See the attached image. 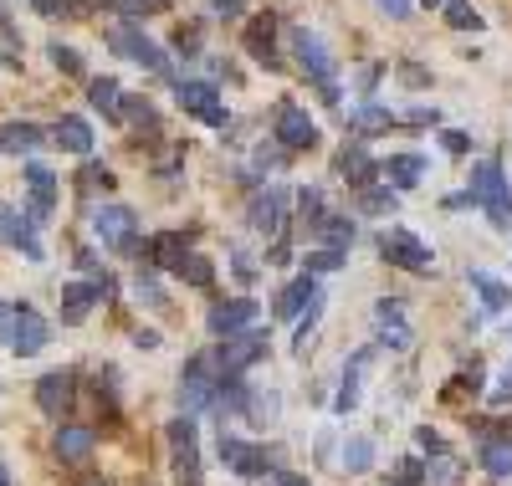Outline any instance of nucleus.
Returning a JSON list of instances; mask_svg holds the SVG:
<instances>
[{
  "label": "nucleus",
  "instance_id": "obj_46",
  "mask_svg": "<svg viewBox=\"0 0 512 486\" xmlns=\"http://www.w3.org/2000/svg\"><path fill=\"white\" fill-rule=\"evenodd\" d=\"M231 267H236V282H256V261L246 251H231Z\"/></svg>",
  "mask_w": 512,
  "mask_h": 486
},
{
  "label": "nucleus",
  "instance_id": "obj_22",
  "mask_svg": "<svg viewBox=\"0 0 512 486\" xmlns=\"http://www.w3.org/2000/svg\"><path fill=\"white\" fill-rule=\"evenodd\" d=\"M57 144L67 149V154H77V159H88L93 154V128H88V118H62L57 123Z\"/></svg>",
  "mask_w": 512,
  "mask_h": 486
},
{
  "label": "nucleus",
  "instance_id": "obj_40",
  "mask_svg": "<svg viewBox=\"0 0 512 486\" xmlns=\"http://www.w3.org/2000/svg\"><path fill=\"white\" fill-rule=\"evenodd\" d=\"M369 461H374V446H369V440L359 435V440H349V446H344V466L359 476V471H369Z\"/></svg>",
  "mask_w": 512,
  "mask_h": 486
},
{
  "label": "nucleus",
  "instance_id": "obj_23",
  "mask_svg": "<svg viewBox=\"0 0 512 486\" xmlns=\"http://www.w3.org/2000/svg\"><path fill=\"white\" fill-rule=\"evenodd\" d=\"M384 180H390L395 190H415L425 180V159L420 154H395L390 164H384Z\"/></svg>",
  "mask_w": 512,
  "mask_h": 486
},
{
  "label": "nucleus",
  "instance_id": "obj_10",
  "mask_svg": "<svg viewBox=\"0 0 512 486\" xmlns=\"http://www.w3.org/2000/svg\"><path fill=\"white\" fill-rule=\"evenodd\" d=\"M47 338H52L47 318H41L31 302H21V307H16V328H11V348L21 353V359H31V353L47 348Z\"/></svg>",
  "mask_w": 512,
  "mask_h": 486
},
{
  "label": "nucleus",
  "instance_id": "obj_37",
  "mask_svg": "<svg viewBox=\"0 0 512 486\" xmlns=\"http://www.w3.org/2000/svg\"><path fill=\"white\" fill-rule=\"evenodd\" d=\"M175 277H185L190 287H210V277H216V272H210V261H205V256H185L180 267H175Z\"/></svg>",
  "mask_w": 512,
  "mask_h": 486
},
{
  "label": "nucleus",
  "instance_id": "obj_29",
  "mask_svg": "<svg viewBox=\"0 0 512 486\" xmlns=\"http://www.w3.org/2000/svg\"><path fill=\"white\" fill-rule=\"evenodd\" d=\"M482 466H487L497 481H507V476H512V440H487V446H482Z\"/></svg>",
  "mask_w": 512,
  "mask_h": 486
},
{
  "label": "nucleus",
  "instance_id": "obj_9",
  "mask_svg": "<svg viewBox=\"0 0 512 486\" xmlns=\"http://www.w3.org/2000/svg\"><path fill=\"white\" fill-rule=\"evenodd\" d=\"M246 220H251V231H262V236H282L287 231V195L282 190H256L251 205H246Z\"/></svg>",
  "mask_w": 512,
  "mask_h": 486
},
{
  "label": "nucleus",
  "instance_id": "obj_2",
  "mask_svg": "<svg viewBox=\"0 0 512 486\" xmlns=\"http://www.w3.org/2000/svg\"><path fill=\"white\" fill-rule=\"evenodd\" d=\"M472 200L487 210V220H492L497 231H512V190H507L502 169H497L492 159H482V164L472 169Z\"/></svg>",
  "mask_w": 512,
  "mask_h": 486
},
{
  "label": "nucleus",
  "instance_id": "obj_11",
  "mask_svg": "<svg viewBox=\"0 0 512 486\" xmlns=\"http://www.w3.org/2000/svg\"><path fill=\"white\" fill-rule=\"evenodd\" d=\"M256 313H262V307H256L251 297H231V302H221V307H210V333L216 338H236V333H246L251 323H256Z\"/></svg>",
  "mask_w": 512,
  "mask_h": 486
},
{
  "label": "nucleus",
  "instance_id": "obj_12",
  "mask_svg": "<svg viewBox=\"0 0 512 486\" xmlns=\"http://www.w3.org/2000/svg\"><path fill=\"white\" fill-rule=\"evenodd\" d=\"M277 144H282V149H308V144H318V123L308 118V108H297V103H282V108H277Z\"/></svg>",
  "mask_w": 512,
  "mask_h": 486
},
{
  "label": "nucleus",
  "instance_id": "obj_25",
  "mask_svg": "<svg viewBox=\"0 0 512 486\" xmlns=\"http://www.w3.org/2000/svg\"><path fill=\"white\" fill-rule=\"evenodd\" d=\"M369 364H374V348H359L354 364L344 369V384H338V410H354V405H359V379H364Z\"/></svg>",
  "mask_w": 512,
  "mask_h": 486
},
{
  "label": "nucleus",
  "instance_id": "obj_14",
  "mask_svg": "<svg viewBox=\"0 0 512 486\" xmlns=\"http://www.w3.org/2000/svg\"><path fill=\"white\" fill-rule=\"evenodd\" d=\"M72 389H77V374H72V369L41 374V379H36V405H41V415H62V410L72 405Z\"/></svg>",
  "mask_w": 512,
  "mask_h": 486
},
{
  "label": "nucleus",
  "instance_id": "obj_50",
  "mask_svg": "<svg viewBox=\"0 0 512 486\" xmlns=\"http://www.w3.org/2000/svg\"><path fill=\"white\" fill-rule=\"evenodd\" d=\"M415 435H420V446H425V451H431V456H441V435H436L431 425H425V430H415Z\"/></svg>",
  "mask_w": 512,
  "mask_h": 486
},
{
  "label": "nucleus",
  "instance_id": "obj_3",
  "mask_svg": "<svg viewBox=\"0 0 512 486\" xmlns=\"http://www.w3.org/2000/svg\"><path fill=\"white\" fill-rule=\"evenodd\" d=\"M379 251L390 256L400 272H415V277H425V272L436 267L431 246H425V241H420L415 231H405V226H390V231H384V236H379Z\"/></svg>",
  "mask_w": 512,
  "mask_h": 486
},
{
  "label": "nucleus",
  "instance_id": "obj_55",
  "mask_svg": "<svg viewBox=\"0 0 512 486\" xmlns=\"http://www.w3.org/2000/svg\"><path fill=\"white\" fill-rule=\"evenodd\" d=\"M0 486H11V476H6V461H0Z\"/></svg>",
  "mask_w": 512,
  "mask_h": 486
},
{
  "label": "nucleus",
  "instance_id": "obj_42",
  "mask_svg": "<svg viewBox=\"0 0 512 486\" xmlns=\"http://www.w3.org/2000/svg\"><path fill=\"white\" fill-rule=\"evenodd\" d=\"M98 190H113V174L88 164V169H82V195H98Z\"/></svg>",
  "mask_w": 512,
  "mask_h": 486
},
{
  "label": "nucleus",
  "instance_id": "obj_31",
  "mask_svg": "<svg viewBox=\"0 0 512 486\" xmlns=\"http://www.w3.org/2000/svg\"><path fill=\"white\" fill-rule=\"evenodd\" d=\"M318 236L328 241V251H344V246H354V226H349L344 215H328L323 226H318Z\"/></svg>",
  "mask_w": 512,
  "mask_h": 486
},
{
  "label": "nucleus",
  "instance_id": "obj_20",
  "mask_svg": "<svg viewBox=\"0 0 512 486\" xmlns=\"http://www.w3.org/2000/svg\"><path fill=\"white\" fill-rule=\"evenodd\" d=\"M246 52L262 62V67H277V21L272 16H256L246 26Z\"/></svg>",
  "mask_w": 512,
  "mask_h": 486
},
{
  "label": "nucleus",
  "instance_id": "obj_28",
  "mask_svg": "<svg viewBox=\"0 0 512 486\" xmlns=\"http://www.w3.org/2000/svg\"><path fill=\"white\" fill-rule=\"evenodd\" d=\"M297 215H303V226H308V236H318V226L328 220V210H323V190H297Z\"/></svg>",
  "mask_w": 512,
  "mask_h": 486
},
{
  "label": "nucleus",
  "instance_id": "obj_34",
  "mask_svg": "<svg viewBox=\"0 0 512 486\" xmlns=\"http://www.w3.org/2000/svg\"><path fill=\"white\" fill-rule=\"evenodd\" d=\"M425 486H461V466L451 456H436L431 466H425Z\"/></svg>",
  "mask_w": 512,
  "mask_h": 486
},
{
  "label": "nucleus",
  "instance_id": "obj_27",
  "mask_svg": "<svg viewBox=\"0 0 512 486\" xmlns=\"http://www.w3.org/2000/svg\"><path fill=\"white\" fill-rule=\"evenodd\" d=\"M338 169H344V180H349L354 190H374V174H379V169H374V159H369L364 149H349L344 159H338Z\"/></svg>",
  "mask_w": 512,
  "mask_h": 486
},
{
  "label": "nucleus",
  "instance_id": "obj_54",
  "mask_svg": "<svg viewBox=\"0 0 512 486\" xmlns=\"http://www.w3.org/2000/svg\"><path fill=\"white\" fill-rule=\"evenodd\" d=\"M77 486H108V481H103V476H82Z\"/></svg>",
  "mask_w": 512,
  "mask_h": 486
},
{
  "label": "nucleus",
  "instance_id": "obj_47",
  "mask_svg": "<svg viewBox=\"0 0 512 486\" xmlns=\"http://www.w3.org/2000/svg\"><path fill=\"white\" fill-rule=\"evenodd\" d=\"M374 6L390 16V21H405V16H410V0H374Z\"/></svg>",
  "mask_w": 512,
  "mask_h": 486
},
{
  "label": "nucleus",
  "instance_id": "obj_44",
  "mask_svg": "<svg viewBox=\"0 0 512 486\" xmlns=\"http://www.w3.org/2000/svg\"><path fill=\"white\" fill-rule=\"evenodd\" d=\"M369 215H390L395 210V195H384V190H364V200H359Z\"/></svg>",
  "mask_w": 512,
  "mask_h": 486
},
{
  "label": "nucleus",
  "instance_id": "obj_13",
  "mask_svg": "<svg viewBox=\"0 0 512 486\" xmlns=\"http://www.w3.org/2000/svg\"><path fill=\"white\" fill-rule=\"evenodd\" d=\"M221 461L231 466V476H246V481L267 471V451L241 440V435H221Z\"/></svg>",
  "mask_w": 512,
  "mask_h": 486
},
{
  "label": "nucleus",
  "instance_id": "obj_16",
  "mask_svg": "<svg viewBox=\"0 0 512 486\" xmlns=\"http://www.w3.org/2000/svg\"><path fill=\"white\" fill-rule=\"evenodd\" d=\"M26 190H31V210L47 220L57 210V174L41 164V159H26Z\"/></svg>",
  "mask_w": 512,
  "mask_h": 486
},
{
  "label": "nucleus",
  "instance_id": "obj_5",
  "mask_svg": "<svg viewBox=\"0 0 512 486\" xmlns=\"http://www.w3.org/2000/svg\"><path fill=\"white\" fill-rule=\"evenodd\" d=\"M292 52H297V62H303V72L333 98V57H328V47H323V36H318L313 26H292Z\"/></svg>",
  "mask_w": 512,
  "mask_h": 486
},
{
  "label": "nucleus",
  "instance_id": "obj_4",
  "mask_svg": "<svg viewBox=\"0 0 512 486\" xmlns=\"http://www.w3.org/2000/svg\"><path fill=\"white\" fill-rule=\"evenodd\" d=\"M216 394H221V369H216V359H195V364L185 369V379H180V410H185V415H200V410L216 405Z\"/></svg>",
  "mask_w": 512,
  "mask_h": 486
},
{
  "label": "nucleus",
  "instance_id": "obj_35",
  "mask_svg": "<svg viewBox=\"0 0 512 486\" xmlns=\"http://www.w3.org/2000/svg\"><path fill=\"white\" fill-rule=\"evenodd\" d=\"M349 123H354V128H364V134H374V128H390V108L364 103V108H354V113H349Z\"/></svg>",
  "mask_w": 512,
  "mask_h": 486
},
{
  "label": "nucleus",
  "instance_id": "obj_18",
  "mask_svg": "<svg viewBox=\"0 0 512 486\" xmlns=\"http://www.w3.org/2000/svg\"><path fill=\"white\" fill-rule=\"evenodd\" d=\"M93 446H98V435H93L88 425H62V430L52 435V451H57V461H67V466L88 461Z\"/></svg>",
  "mask_w": 512,
  "mask_h": 486
},
{
  "label": "nucleus",
  "instance_id": "obj_26",
  "mask_svg": "<svg viewBox=\"0 0 512 486\" xmlns=\"http://www.w3.org/2000/svg\"><path fill=\"white\" fill-rule=\"evenodd\" d=\"M185 256H190V231H169V236L154 246V267H159V272H175Z\"/></svg>",
  "mask_w": 512,
  "mask_h": 486
},
{
  "label": "nucleus",
  "instance_id": "obj_56",
  "mask_svg": "<svg viewBox=\"0 0 512 486\" xmlns=\"http://www.w3.org/2000/svg\"><path fill=\"white\" fill-rule=\"evenodd\" d=\"M425 6H446V0H425Z\"/></svg>",
  "mask_w": 512,
  "mask_h": 486
},
{
  "label": "nucleus",
  "instance_id": "obj_1",
  "mask_svg": "<svg viewBox=\"0 0 512 486\" xmlns=\"http://www.w3.org/2000/svg\"><path fill=\"white\" fill-rule=\"evenodd\" d=\"M134 231H139V220H134V210H128V205H103V210H93V236H98L108 251H123V256H154Z\"/></svg>",
  "mask_w": 512,
  "mask_h": 486
},
{
  "label": "nucleus",
  "instance_id": "obj_19",
  "mask_svg": "<svg viewBox=\"0 0 512 486\" xmlns=\"http://www.w3.org/2000/svg\"><path fill=\"white\" fill-rule=\"evenodd\" d=\"M318 297V287H313V277L303 272V277H297V282H287L282 292H277V302H272V313L282 318V323H297V318H303V307Z\"/></svg>",
  "mask_w": 512,
  "mask_h": 486
},
{
  "label": "nucleus",
  "instance_id": "obj_6",
  "mask_svg": "<svg viewBox=\"0 0 512 486\" xmlns=\"http://www.w3.org/2000/svg\"><path fill=\"white\" fill-rule=\"evenodd\" d=\"M169 451H175V481L180 486H200V456H195V420H169Z\"/></svg>",
  "mask_w": 512,
  "mask_h": 486
},
{
  "label": "nucleus",
  "instance_id": "obj_49",
  "mask_svg": "<svg viewBox=\"0 0 512 486\" xmlns=\"http://www.w3.org/2000/svg\"><path fill=\"white\" fill-rule=\"evenodd\" d=\"M487 400H492V405H507V400H512V369H507V379H502V384L487 394Z\"/></svg>",
  "mask_w": 512,
  "mask_h": 486
},
{
  "label": "nucleus",
  "instance_id": "obj_7",
  "mask_svg": "<svg viewBox=\"0 0 512 486\" xmlns=\"http://www.w3.org/2000/svg\"><path fill=\"white\" fill-rule=\"evenodd\" d=\"M108 47H113L118 57H134V62L149 67V72H169V57L154 47L139 26H113V31H108Z\"/></svg>",
  "mask_w": 512,
  "mask_h": 486
},
{
  "label": "nucleus",
  "instance_id": "obj_51",
  "mask_svg": "<svg viewBox=\"0 0 512 486\" xmlns=\"http://www.w3.org/2000/svg\"><path fill=\"white\" fill-rule=\"evenodd\" d=\"M11 328H16V307L0 302V338H11Z\"/></svg>",
  "mask_w": 512,
  "mask_h": 486
},
{
  "label": "nucleus",
  "instance_id": "obj_21",
  "mask_svg": "<svg viewBox=\"0 0 512 486\" xmlns=\"http://www.w3.org/2000/svg\"><path fill=\"white\" fill-rule=\"evenodd\" d=\"M374 323H379V338L390 348H410V328H405V302H379L374 307Z\"/></svg>",
  "mask_w": 512,
  "mask_h": 486
},
{
  "label": "nucleus",
  "instance_id": "obj_17",
  "mask_svg": "<svg viewBox=\"0 0 512 486\" xmlns=\"http://www.w3.org/2000/svg\"><path fill=\"white\" fill-rule=\"evenodd\" d=\"M103 292H108V287H98V282H67V287H62V323L77 328V323L103 302Z\"/></svg>",
  "mask_w": 512,
  "mask_h": 486
},
{
  "label": "nucleus",
  "instance_id": "obj_30",
  "mask_svg": "<svg viewBox=\"0 0 512 486\" xmlns=\"http://www.w3.org/2000/svg\"><path fill=\"white\" fill-rule=\"evenodd\" d=\"M472 287L482 292V302H487V313H502V307L512 302V292H507L502 282H492L487 272H472Z\"/></svg>",
  "mask_w": 512,
  "mask_h": 486
},
{
  "label": "nucleus",
  "instance_id": "obj_8",
  "mask_svg": "<svg viewBox=\"0 0 512 486\" xmlns=\"http://www.w3.org/2000/svg\"><path fill=\"white\" fill-rule=\"evenodd\" d=\"M175 98H180V108L185 113H195L200 123H210V128H226V108H221V93L210 82H175Z\"/></svg>",
  "mask_w": 512,
  "mask_h": 486
},
{
  "label": "nucleus",
  "instance_id": "obj_39",
  "mask_svg": "<svg viewBox=\"0 0 512 486\" xmlns=\"http://www.w3.org/2000/svg\"><path fill=\"white\" fill-rule=\"evenodd\" d=\"M318 313H323V292L303 307V318H297V333H292V348H308V333L318 328Z\"/></svg>",
  "mask_w": 512,
  "mask_h": 486
},
{
  "label": "nucleus",
  "instance_id": "obj_33",
  "mask_svg": "<svg viewBox=\"0 0 512 486\" xmlns=\"http://www.w3.org/2000/svg\"><path fill=\"white\" fill-rule=\"evenodd\" d=\"M118 118L134 123V128H154V123H159L154 103H144V98H123V103H118Z\"/></svg>",
  "mask_w": 512,
  "mask_h": 486
},
{
  "label": "nucleus",
  "instance_id": "obj_24",
  "mask_svg": "<svg viewBox=\"0 0 512 486\" xmlns=\"http://www.w3.org/2000/svg\"><path fill=\"white\" fill-rule=\"evenodd\" d=\"M41 139H47V134H41V128L36 123H6V128H0V149H6V154H31V149H41Z\"/></svg>",
  "mask_w": 512,
  "mask_h": 486
},
{
  "label": "nucleus",
  "instance_id": "obj_45",
  "mask_svg": "<svg viewBox=\"0 0 512 486\" xmlns=\"http://www.w3.org/2000/svg\"><path fill=\"white\" fill-rule=\"evenodd\" d=\"M420 481H425V466H420V461H400L395 486H420Z\"/></svg>",
  "mask_w": 512,
  "mask_h": 486
},
{
  "label": "nucleus",
  "instance_id": "obj_53",
  "mask_svg": "<svg viewBox=\"0 0 512 486\" xmlns=\"http://www.w3.org/2000/svg\"><path fill=\"white\" fill-rule=\"evenodd\" d=\"M277 486H308L303 476H292V471H277Z\"/></svg>",
  "mask_w": 512,
  "mask_h": 486
},
{
  "label": "nucleus",
  "instance_id": "obj_36",
  "mask_svg": "<svg viewBox=\"0 0 512 486\" xmlns=\"http://www.w3.org/2000/svg\"><path fill=\"white\" fill-rule=\"evenodd\" d=\"M241 415H251L256 425H267V420L277 415V400H272V389H267V394H262V389H251V394H246V410H241Z\"/></svg>",
  "mask_w": 512,
  "mask_h": 486
},
{
  "label": "nucleus",
  "instance_id": "obj_32",
  "mask_svg": "<svg viewBox=\"0 0 512 486\" xmlns=\"http://www.w3.org/2000/svg\"><path fill=\"white\" fill-rule=\"evenodd\" d=\"M88 98H93V108H103L108 118H118V103H123V93H118V82H113V77H98V82L88 87Z\"/></svg>",
  "mask_w": 512,
  "mask_h": 486
},
{
  "label": "nucleus",
  "instance_id": "obj_48",
  "mask_svg": "<svg viewBox=\"0 0 512 486\" xmlns=\"http://www.w3.org/2000/svg\"><path fill=\"white\" fill-rule=\"evenodd\" d=\"M441 149H446V154H466V134H451V128H446V134H441Z\"/></svg>",
  "mask_w": 512,
  "mask_h": 486
},
{
  "label": "nucleus",
  "instance_id": "obj_38",
  "mask_svg": "<svg viewBox=\"0 0 512 486\" xmlns=\"http://www.w3.org/2000/svg\"><path fill=\"white\" fill-rule=\"evenodd\" d=\"M446 21H451L456 31H477V26H482V16L472 11V0H446Z\"/></svg>",
  "mask_w": 512,
  "mask_h": 486
},
{
  "label": "nucleus",
  "instance_id": "obj_41",
  "mask_svg": "<svg viewBox=\"0 0 512 486\" xmlns=\"http://www.w3.org/2000/svg\"><path fill=\"white\" fill-rule=\"evenodd\" d=\"M344 267V251H313L308 261H303V272L313 277V272H338Z\"/></svg>",
  "mask_w": 512,
  "mask_h": 486
},
{
  "label": "nucleus",
  "instance_id": "obj_15",
  "mask_svg": "<svg viewBox=\"0 0 512 486\" xmlns=\"http://www.w3.org/2000/svg\"><path fill=\"white\" fill-rule=\"evenodd\" d=\"M0 241H6V246H16V251H21L26 261H41V241H36V226H31L26 215L6 210V205H0Z\"/></svg>",
  "mask_w": 512,
  "mask_h": 486
},
{
  "label": "nucleus",
  "instance_id": "obj_43",
  "mask_svg": "<svg viewBox=\"0 0 512 486\" xmlns=\"http://www.w3.org/2000/svg\"><path fill=\"white\" fill-rule=\"evenodd\" d=\"M52 62H57L67 77H82V57H77L72 47H62V41H52Z\"/></svg>",
  "mask_w": 512,
  "mask_h": 486
},
{
  "label": "nucleus",
  "instance_id": "obj_52",
  "mask_svg": "<svg viewBox=\"0 0 512 486\" xmlns=\"http://www.w3.org/2000/svg\"><path fill=\"white\" fill-rule=\"evenodd\" d=\"M31 6H36L41 16H57V11H62V0H31Z\"/></svg>",
  "mask_w": 512,
  "mask_h": 486
}]
</instances>
